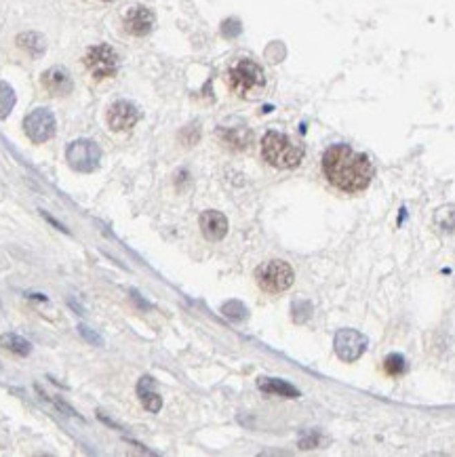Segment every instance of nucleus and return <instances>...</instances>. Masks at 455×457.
I'll return each instance as SVG.
<instances>
[{
  "instance_id": "f257e3e1",
  "label": "nucleus",
  "mask_w": 455,
  "mask_h": 457,
  "mask_svg": "<svg viewBox=\"0 0 455 457\" xmlns=\"http://www.w3.org/2000/svg\"><path fill=\"white\" fill-rule=\"evenodd\" d=\"M322 173L333 188L356 194L362 192L374 179V164L365 154L352 150L346 144H338L322 154Z\"/></svg>"
},
{
  "instance_id": "f03ea898",
  "label": "nucleus",
  "mask_w": 455,
  "mask_h": 457,
  "mask_svg": "<svg viewBox=\"0 0 455 457\" xmlns=\"http://www.w3.org/2000/svg\"><path fill=\"white\" fill-rule=\"evenodd\" d=\"M262 156L276 169H293L304 158V148L278 131H270L262 139Z\"/></svg>"
},
{
  "instance_id": "7ed1b4c3",
  "label": "nucleus",
  "mask_w": 455,
  "mask_h": 457,
  "mask_svg": "<svg viewBox=\"0 0 455 457\" xmlns=\"http://www.w3.org/2000/svg\"><path fill=\"white\" fill-rule=\"evenodd\" d=\"M228 85L240 97H253L266 87V76L255 61L240 59L228 72Z\"/></svg>"
},
{
  "instance_id": "20e7f679",
  "label": "nucleus",
  "mask_w": 455,
  "mask_h": 457,
  "mask_svg": "<svg viewBox=\"0 0 455 457\" xmlns=\"http://www.w3.org/2000/svg\"><path fill=\"white\" fill-rule=\"evenodd\" d=\"M255 278H258V284L266 291V293H282V291H287L293 284L296 274H293V268L287 262L272 260V262H266L264 266L258 268Z\"/></svg>"
},
{
  "instance_id": "39448f33",
  "label": "nucleus",
  "mask_w": 455,
  "mask_h": 457,
  "mask_svg": "<svg viewBox=\"0 0 455 457\" xmlns=\"http://www.w3.org/2000/svg\"><path fill=\"white\" fill-rule=\"evenodd\" d=\"M68 164L78 171V173H91L99 167V158H101V150L95 142L91 139H76L68 146L66 152Z\"/></svg>"
},
{
  "instance_id": "423d86ee",
  "label": "nucleus",
  "mask_w": 455,
  "mask_h": 457,
  "mask_svg": "<svg viewBox=\"0 0 455 457\" xmlns=\"http://www.w3.org/2000/svg\"><path fill=\"white\" fill-rule=\"evenodd\" d=\"M55 116L51 110L47 108H36L34 112H30L23 120V129L26 135L34 142V144H45L47 139H51L55 135Z\"/></svg>"
},
{
  "instance_id": "0eeeda50",
  "label": "nucleus",
  "mask_w": 455,
  "mask_h": 457,
  "mask_svg": "<svg viewBox=\"0 0 455 457\" xmlns=\"http://www.w3.org/2000/svg\"><path fill=\"white\" fill-rule=\"evenodd\" d=\"M333 346H336V354L340 356V360L354 362L367 350V338L356 329H342L340 333H336Z\"/></svg>"
},
{
  "instance_id": "6e6552de",
  "label": "nucleus",
  "mask_w": 455,
  "mask_h": 457,
  "mask_svg": "<svg viewBox=\"0 0 455 457\" xmlns=\"http://www.w3.org/2000/svg\"><path fill=\"white\" fill-rule=\"evenodd\" d=\"M85 64L87 68L91 70V74L95 78H108V76H114L116 74V68H118V59H116V53L112 47L108 45H97V47H91L85 55Z\"/></svg>"
},
{
  "instance_id": "1a4fd4ad",
  "label": "nucleus",
  "mask_w": 455,
  "mask_h": 457,
  "mask_svg": "<svg viewBox=\"0 0 455 457\" xmlns=\"http://www.w3.org/2000/svg\"><path fill=\"white\" fill-rule=\"evenodd\" d=\"M139 120V110L131 101H116L108 110V127L112 131H129Z\"/></svg>"
},
{
  "instance_id": "9d476101",
  "label": "nucleus",
  "mask_w": 455,
  "mask_h": 457,
  "mask_svg": "<svg viewBox=\"0 0 455 457\" xmlns=\"http://www.w3.org/2000/svg\"><path fill=\"white\" fill-rule=\"evenodd\" d=\"M43 87L51 93V95H68L74 87V80L70 76V72L66 68H51L43 74Z\"/></svg>"
},
{
  "instance_id": "9b49d317",
  "label": "nucleus",
  "mask_w": 455,
  "mask_h": 457,
  "mask_svg": "<svg viewBox=\"0 0 455 457\" xmlns=\"http://www.w3.org/2000/svg\"><path fill=\"white\" fill-rule=\"evenodd\" d=\"M154 28V13L146 7H133L125 15V30L133 36H146Z\"/></svg>"
},
{
  "instance_id": "f8f14e48",
  "label": "nucleus",
  "mask_w": 455,
  "mask_h": 457,
  "mask_svg": "<svg viewBox=\"0 0 455 457\" xmlns=\"http://www.w3.org/2000/svg\"><path fill=\"white\" fill-rule=\"evenodd\" d=\"M200 230L206 240H222L228 234V220L220 211H204L200 215Z\"/></svg>"
},
{
  "instance_id": "ddd939ff",
  "label": "nucleus",
  "mask_w": 455,
  "mask_h": 457,
  "mask_svg": "<svg viewBox=\"0 0 455 457\" xmlns=\"http://www.w3.org/2000/svg\"><path fill=\"white\" fill-rule=\"evenodd\" d=\"M258 388L266 394H272V396H282V398H298L300 396V390L293 388L291 384H287L282 380H276V378H260L258 382Z\"/></svg>"
},
{
  "instance_id": "4468645a",
  "label": "nucleus",
  "mask_w": 455,
  "mask_h": 457,
  "mask_svg": "<svg viewBox=\"0 0 455 457\" xmlns=\"http://www.w3.org/2000/svg\"><path fill=\"white\" fill-rule=\"evenodd\" d=\"M137 394H139V398H142V405H144L148 411H152V413H158V411H160L162 400H160V396L154 392V380H152V378H142V382H139V386H137Z\"/></svg>"
},
{
  "instance_id": "2eb2a0df",
  "label": "nucleus",
  "mask_w": 455,
  "mask_h": 457,
  "mask_svg": "<svg viewBox=\"0 0 455 457\" xmlns=\"http://www.w3.org/2000/svg\"><path fill=\"white\" fill-rule=\"evenodd\" d=\"M17 45L23 51H28L32 57H40V55L45 53V49H47V40L40 36L38 32H23V34L17 36Z\"/></svg>"
},
{
  "instance_id": "dca6fc26",
  "label": "nucleus",
  "mask_w": 455,
  "mask_h": 457,
  "mask_svg": "<svg viewBox=\"0 0 455 457\" xmlns=\"http://www.w3.org/2000/svg\"><path fill=\"white\" fill-rule=\"evenodd\" d=\"M0 346L5 350L17 354V356H28L32 352V344L28 340H23L21 336H15V333H5L0 336Z\"/></svg>"
},
{
  "instance_id": "f3484780",
  "label": "nucleus",
  "mask_w": 455,
  "mask_h": 457,
  "mask_svg": "<svg viewBox=\"0 0 455 457\" xmlns=\"http://www.w3.org/2000/svg\"><path fill=\"white\" fill-rule=\"evenodd\" d=\"M434 226L443 232H455V204H445L434 213Z\"/></svg>"
},
{
  "instance_id": "a211bd4d",
  "label": "nucleus",
  "mask_w": 455,
  "mask_h": 457,
  "mask_svg": "<svg viewBox=\"0 0 455 457\" xmlns=\"http://www.w3.org/2000/svg\"><path fill=\"white\" fill-rule=\"evenodd\" d=\"M407 371V360L400 354H390L384 358V373L390 378H400Z\"/></svg>"
},
{
  "instance_id": "6ab92c4d",
  "label": "nucleus",
  "mask_w": 455,
  "mask_h": 457,
  "mask_svg": "<svg viewBox=\"0 0 455 457\" xmlns=\"http://www.w3.org/2000/svg\"><path fill=\"white\" fill-rule=\"evenodd\" d=\"M15 106V91L7 82H0V118H7Z\"/></svg>"
},
{
  "instance_id": "aec40b11",
  "label": "nucleus",
  "mask_w": 455,
  "mask_h": 457,
  "mask_svg": "<svg viewBox=\"0 0 455 457\" xmlns=\"http://www.w3.org/2000/svg\"><path fill=\"white\" fill-rule=\"evenodd\" d=\"M222 135H224L226 144H230L232 148H238V150H242L246 144H249V139H251V135L246 133V131H242V129H238V131H224Z\"/></svg>"
},
{
  "instance_id": "412c9836",
  "label": "nucleus",
  "mask_w": 455,
  "mask_h": 457,
  "mask_svg": "<svg viewBox=\"0 0 455 457\" xmlns=\"http://www.w3.org/2000/svg\"><path fill=\"white\" fill-rule=\"evenodd\" d=\"M222 312L228 316V318H232V320H242L246 314V310H244V306L242 304H238V302H230V304H226L224 308H222Z\"/></svg>"
},
{
  "instance_id": "4be33fe9",
  "label": "nucleus",
  "mask_w": 455,
  "mask_h": 457,
  "mask_svg": "<svg viewBox=\"0 0 455 457\" xmlns=\"http://www.w3.org/2000/svg\"><path fill=\"white\" fill-rule=\"evenodd\" d=\"M222 34L228 36V38L238 36V34H240V21H238V19H228V21H224V26H222Z\"/></svg>"
},
{
  "instance_id": "5701e85b",
  "label": "nucleus",
  "mask_w": 455,
  "mask_h": 457,
  "mask_svg": "<svg viewBox=\"0 0 455 457\" xmlns=\"http://www.w3.org/2000/svg\"><path fill=\"white\" fill-rule=\"evenodd\" d=\"M78 333H80L82 338H85L87 342H91V344H95V346H99V344H104V340H101V338H99L97 333H93V331H91L89 327H85V324H80V327H78Z\"/></svg>"
},
{
  "instance_id": "b1692460",
  "label": "nucleus",
  "mask_w": 455,
  "mask_h": 457,
  "mask_svg": "<svg viewBox=\"0 0 455 457\" xmlns=\"http://www.w3.org/2000/svg\"><path fill=\"white\" fill-rule=\"evenodd\" d=\"M300 445H302V449H312V447H316V445H318V434H312V436L304 438Z\"/></svg>"
}]
</instances>
